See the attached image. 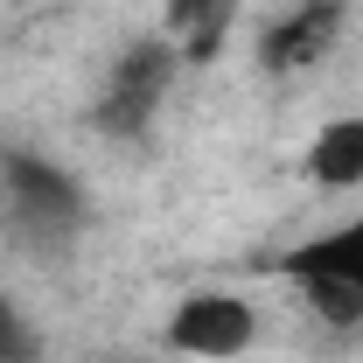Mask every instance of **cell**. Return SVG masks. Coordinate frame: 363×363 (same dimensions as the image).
Segmentation results:
<instances>
[{"instance_id":"obj_1","label":"cell","mask_w":363,"mask_h":363,"mask_svg":"<svg viewBox=\"0 0 363 363\" xmlns=\"http://www.w3.org/2000/svg\"><path fill=\"white\" fill-rule=\"evenodd\" d=\"M189 63L182 56L175 35H147V43H133L119 63H112V77H105V98H98V126L119 140L147 133V119L161 112V98L175 91V70Z\"/></svg>"},{"instance_id":"obj_2","label":"cell","mask_w":363,"mask_h":363,"mask_svg":"<svg viewBox=\"0 0 363 363\" xmlns=\"http://www.w3.org/2000/svg\"><path fill=\"white\" fill-rule=\"evenodd\" d=\"M252 335H259V315H252L245 294H189L175 315H168V350L203 357V363L245 357Z\"/></svg>"},{"instance_id":"obj_3","label":"cell","mask_w":363,"mask_h":363,"mask_svg":"<svg viewBox=\"0 0 363 363\" xmlns=\"http://www.w3.org/2000/svg\"><path fill=\"white\" fill-rule=\"evenodd\" d=\"M7 196H14V217L43 238H70L84 224V189L35 154H7Z\"/></svg>"},{"instance_id":"obj_4","label":"cell","mask_w":363,"mask_h":363,"mask_svg":"<svg viewBox=\"0 0 363 363\" xmlns=\"http://www.w3.org/2000/svg\"><path fill=\"white\" fill-rule=\"evenodd\" d=\"M342 21H350V0H294L266 35H259V63L279 70V77L286 70H308V63H321L335 49Z\"/></svg>"},{"instance_id":"obj_5","label":"cell","mask_w":363,"mask_h":363,"mask_svg":"<svg viewBox=\"0 0 363 363\" xmlns=\"http://www.w3.org/2000/svg\"><path fill=\"white\" fill-rule=\"evenodd\" d=\"M279 266L294 272V279H342V286H357L363 294V217L342 230H328L315 245H301V252H286Z\"/></svg>"},{"instance_id":"obj_6","label":"cell","mask_w":363,"mask_h":363,"mask_svg":"<svg viewBox=\"0 0 363 363\" xmlns=\"http://www.w3.org/2000/svg\"><path fill=\"white\" fill-rule=\"evenodd\" d=\"M308 175L315 189H357L363 182V119H328L308 147Z\"/></svg>"},{"instance_id":"obj_7","label":"cell","mask_w":363,"mask_h":363,"mask_svg":"<svg viewBox=\"0 0 363 363\" xmlns=\"http://www.w3.org/2000/svg\"><path fill=\"white\" fill-rule=\"evenodd\" d=\"M230 7L238 0H161V14H168V35L182 43V56H210L217 35H224Z\"/></svg>"},{"instance_id":"obj_8","label":"cell","mask_w":363,"mask_h":363,"mask_svg":"<svg viewBox=\"0 0 363 363\" xmlns=\"http://www.w3.org/2000/svg\"><path fill=\"white\" fill-rule=\"evenodd\" d=\"M308 286V301H315L321 321H335V328H363V294L357 286H342V279H301Z\"/></svg>"},{"instance_id":"obj_9","label":"cell","mask_w":363,"mask_h":363,"mask_svg":"<svg viewBox=\"0 0 363 363\" xmlns=\"http://www.w3.org/2000/svg\"><path fill=\"white\" fill-rule=\"evenodd\" d=\"M35 357V328L14 315V301L0 294V363H28Z\"/></svg>"}]
</instances>
